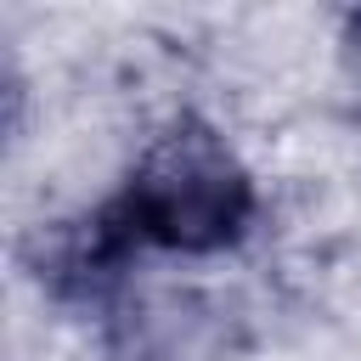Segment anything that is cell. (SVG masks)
Here are the masks:
<instances>
[{"label":"cell","instance_id":"6da1fadb","mask_svg":"<svg viewBox=\"0 0 361 361\" xmlns=\"http://www.w3.org/2000/svg\"><path fill=\"white\" fill-rule=\"evenodd\" d=\"M107 226L130 243V254H186L209 259L237 248L254 231L259 214V186L237 147L197 113L169 118L124 186L102 203Z\"/></svg>","mask_w":361,"mask_h":361},{"label":"cell","instance_id":"7a4b0ae2","mask_svg":"<svg viewBox=\"0 0 361 361\" xmlns=\"http://www.w3.org/2000/svg\"><path fill=\"white\" fill-rule=\"evenodd\" d=\"M344 62H350V79L361 85V11L344 17Z\"/></svg>","mask_w":361,"mask_h":361}]
</instances>
